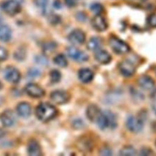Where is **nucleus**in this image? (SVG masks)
Returning a JSON list of instances; mask_svg holds the SVG:
<instances>
[{"mask_svg": "<svg viewBox=\"0 0 156 156\" xmlns=\"http://www.w3.org/2000/svg\"><path fill=\"white\" fill-rule=\"evenodd\" d=\"M35 113L40 120L43 122H47L51 120L56 116L57 110L52 105L44 102L41 103L37 106Z\"/></svg>", "mask_w": 156, "mask_h": 156, "instance_id": "1", "label": "nucleus"}, {"mask_svg": "<svg viewBox=\"0 0 156 156\" xmlns=\"http://www.w3.org/2000/svg\"><path fill=\"white\" fill-rule=\"evenodd\" d=\"M99 129L104 130L107 128L114 129L116 126V118L111 111L101 112L96 121Z\"/></svg>", "mask_w": 156, "mask_h": 156, "instance_id": "2", "label": "nucleus"}, {"mask_svg": "<svg viewBox=\"0 0 156 156\" xmlns=\"http://www.w3.org/2000/svg\"><path fill=\"white\" fill-rule=\"evenodd\" d=\"M109 45L113 51L118 54L127 53L130 50L129 46L126 42L115 36L110 38Z\"/></svg>", "mask_w": 156, "mask_h": 156, "instance_id": "3", "label": "nucleus"}, {"mask_svg": "<svg viewBox=\"0 0 156 156\" xmlns=\"http://www.w3.org/2000/svg\"><path fill=\"white\" fill-rule=\"evenodd\" d=\"M2 10L9 15L13 16L21 10V4L17 0H6L1 4Z\"/></svg>", "mask_w": 156, "mask_h": 156, "instance_id": "4", "label": "nucleus"}, {"mask_svg": "<svg viewBox=\"0 0 156 156\" xmlns=\"http://www.w3.org/2000/svg\"><path fill=\"white\" fill-rule=\"evenodd\" d=\"M66 51L68 56L76 62H83L88 59V56L86 53L74 46L68 47Z\"/></svg>", "mask_w": 156, "mask_h": 156, "instance_id": "5", "label": "nucleus"}, {"mask_svg": "<svg viewBox=\"0 0 156 156\" xmlns=\"http://www.w3.org/2000/svg\"><path fill=\"white\" fill-rule=\"evenodd\" d=\"M126 126L132 132L138 133L143 129V124L139 118L133 116H130L127 119Z\"/></svg>", "mask_w": 156, "mask_h": 156, "instance_id": "6", "label": "nucleus"}, {"mask_svg": "<svg viewBox=\"0 0 156 156\" xmlns=\"http://www.w3.org/2000/svg\"><path fill=\"white\" fill-rule=\"evenodd\" d=\"M4 75L5 79L12 83H17L20 79L19 71L13 66L7 67L4 71Z\"/></svg>", "mask_w": 156, "mask_h": 156, "instance_id": "7", "label": "nucleus"}, {"mask_svg": "<svg viewBox=\"0 0 156 156\" xmlns=\"http://www.w3.org/2000/svg\"><path fill=\"white\" fill-rule=\"evenodd\" d=\"M119 71L124 76L130 77L134 74L135 67L131 61L124 60L119 65Z\"/></svg>", "mask_w": 156, "mask_h": 156, "instance_id": "8", "label": "nucleus"}, {"mask_svg": "<svg viewBox=\"0 0 156 156\" xmlns=\"http://www.w3.org/2000/svg\"><path fill=\"white\" fill-rule=\"evenodd\" d=\"M25 91L29 96L35 98H41L44 94V90L39 85L35 83L27 84L25 87Z\"/></svg>", "mask_w": 156, "mask_h": 156, "instance_id": "9", "label": "nucleus"}, {"mask_svg": "<svg viewBox=\"0 0 156 156\" xmlns=\"http://www.w3.org/2000/svg\"><path fill=\"white\" fill-rule=\"evenodd\" d=\"M51 99L58 104H63L68 102L69 98L68 93L63 90H55L51 93Z\"/></svg>", "mask_w": 156, "mask_h": 156, "instance_id": "10", "label": "nucleus"}, {"mask_svg": "<svg viewBox=\"0 0 156 156\" xmlns=\"http://www.w3.org/2000/svg\"><path fill=\"white\" fill-rule=\"evenodd\" d=\"M85 40L84 32L80 29L73 30L68 35V40L73 44H81Z\"/></svg>", "mask_w": 156, "mask_h": 156, "instance_id": "11", "label": "nucleus"}, {"mask_svg": "<svg viewBox=\"0 0 156 156\" xmlns=\"http://www.w3.org/2000/svg\"><path fill=\"white\" fill-rule=\"evenodd\" d=\"M91 25L95 30L99 32L104 31L107 28V23L101 15H96L92 18Z\"/></svg>", "mask_w": 156, "mask_h": 156, "instance_id": "12", "label": "nucleus"}, {"mask_svg": "<svg viewBox=\"0 0 156 156\" xmlns=\"http://www.w3.org/2000/svg\"><path fill=\"white\" fill-rule=\"evenodd\" d=\"M0 120L4 126H11L15 121V114L11 110H5L1 113L0 116Z\"/></svg>", "mask_w": 156, "mask_h": 156, "instance_id": "13", "label": "nucleus"}, {"mask_svg": "<svg viewBox=\"0 0 156 156\" xmlns=\"http://www.w3.org/2000/svg\"><path fill=\"white\" fill-rule=\"evenodd\" d=\"M137 82L140 87L146 90L152 89L155 85L154 80L150 76L146 75H143L138 77Z\"/></svg>", "mask_w": 156, "mask_h": 156, "instance_id": "14", "label": "nucleus"}, {"mask_svg": "<svg viewBox=\"0 0 156 156\" xmlns=\"http://www.w3.org/2000/svg\"><path fill=\"white\" fill-rule=\"evenodd\" d=\"M93 76L94 74L92 71L87 68L80 69L78 73V77L79 79L83 83H88L91 82Z\"/></svg>", "mask_w": 156, "mask_h": 156, "instance_id": "15", "label": "nucleus"}, {"mask_svg": "<svg viewBox=\"0 0 156 156\" xmlns=\"http://www.w3.org/2000/svg\"><path fill=\"white\" fill-rule=\"evenodd\" d=\"M95 59L102 64H107L112 60L111 55L104 50H98L94 54Z\"/></svg>", "mask_w": 156, "mask_h": 156, "instance_id": "16", "label": "nucleus"}, {"mask_svg": "<svg viewBox=\"0 0 156 156\" xmlns=\"http://www.w3.org/2000/svg\"><path fill=\"white\" fill-rule=\"evenodd\" d=\"M101 111L97 105L94 104H91L88 107L87 109L86 115L90 121H96Z\"/></svg>", "mask_w": 156, "mask_h": 156, "instance_id": "17", "label": "nucleus"}, {"mask_svg": "<svg viewBox=\"0 0 156 156\" xmlns=\"http://www.w3.org/2000/svg\"><path fill=\"white\" fill-rule=\"evenodd\" d=\"M18 113L22 117L26 118L28 117L31 113L30 105L27 102H21L20 103L16 108Z\"/></svg>", "mask_w": 156, "mask_h": 156, "instance_id": "18", "label": "nucleus"}, {"mask_svg": "<svg viewBox=\"0 0 156 156\" xmlns=\"http://www.w3.org/2000/svg\"><path fill=\"white\" fill-rule=\"evenodd\" d=\"M12 37V30L7 25L0 26V40L7 42L10 40Z\"/></svg>", "mask_w": 156, "mask_h": 156, "instance_id": "19", "label": "nucleus"}, {"mask_svg": "<svg viewBox=\"0 0 156 156\" xmlns=\"http://www.w3.org/2000/svg\"><path fill=\"white\" fill-rule=\"evenodd\" d=\"M27 151L29 154L32 156H38L41 154L40 147L38 143L35 140H32L29 143Z\"/></svg>", "mask_w": 156, "mask_h": 156, "instance_id": "20", "label": "nucleus"}, {"mask_svg": "<svg viewBox=\"0 0 156 156\" xmlns=\"http://www.w3.org/2000/svg\"><path fill=\"white\" fill-rule=\"evenodd\" d=\"M102 44V40L98 37H91L87 43V48L90 51H95L99 49Z\"/></svg>", "mask_w": 156, "mask_h": 156, "instance_id": "21", "label": "nucleus"}, {"mask_svg": "<svg viewBox=\"0 0 156 156\" xmlns=\"http://www.w3.org/2000/svg\"><path fill=\"white\" fill-rule=\"evenodd\" d=\"M54 63L60 67H65L67 65V60L65 56L62 54L57 55L54 58Z\"/></svg>", "mask_w": 156, "mask_h": 156, "instance_id": "22", "label": "nucleus"}, {"mask_svg": "<svg viewBox=\"0 0 156 156\" xmlns=\"http://www.w3.org/2000/svg\"><path fill=\"white\" fill-rule=\"evenodd\" d=\"M119 154L121 155H135L136 151L132 146H126L121 150Z\"/></svg>", "mask_w": 156, "mask_h": 156, "instance_id": "23", "label": "nucleus"}, {"mask_svg": "<svg viewBox=\"0 0 156 156\" xmlns=\"http://www.w3.org/2000/svg\"><path fill=\"white\" fill-rule=\"evenodd\" d=\"M36 6L40 9L43 13H46L48 5V0H34Z\"/></svg>", "mask_w": 156, "mask_h": 156, "instance_id": "24", "label": "nucleus"}, {"mask_svg": "<svg viewBox=\"0 0 156 156\" xmlns=\"http://www.w3.org/2000/svg\"><path fill=\"white\" fill-rule=\"evenodd\" d=\"M90 10L94 14L100 15L104 10V7L101 4L98 2H95L91 5Z\"/></svg>", "mask_w": 156, "mask_h": 156, "instance_id": "25", "label": "nucleus"}, {"mask_svg": "<svg viewBox=\"0 0 156 156\" xmlns=\"http://www.w3.org/2000/svg\"><path fill=\"white\" fill-rule=\"evenodd\" d=\"M56 48V44L53 42H48L44 44L43 51L46 54H50Z\"/></svg>", "mask_w": 156, "mask_h": 156, "instance_id": "26", "label": "nucleus"}, {"mask_svg": "<svg viewBox=\"0 0 156 156\" xmlns=\"http://www.w3.org/2000/svg\"><path fill=\"white\" fill-rule=\"evenodd\" d=\"M50 77L52 82L57 83L59 82L61 79V74L58 70L54 69L50 73Z\"/></svg>", "mask_w": 156, "mask_h": 156, "instance_id": "27", "label": "nucleus"}, {"mask_svg": "<svg viewBox=\"0 0 156 156\" xmlns=\"http://www.w3.org/2000/svg\"><path fill=\"white\" fill-rule=\"evenodd\" d=\"M80 148L87 151V150H91V147H92L91 141H90L89 140L87 139H83L82 141L80 142Z\"/></svg>", "mask_w": 156, "mask_h": 156, "instance_id": "28", "label": "nucleus"}, {"mask_svg": "<svg viewBox=\"0 0 156 156\" xmlns=\"http://www.w3.org/2000/svg\"><path fill=\"white\" fill-rule=\"evenodd\" d=\"M49 20L50 21V23L52 24H57L59 21H60V18L58 16L55 15V14H52L51 15L49 18Z\"/></svg>", "mask_w": 156, "mask_h": 156, "instance_id": "29", "label": "nucleus"}, {"mask_svg": "<svg viewBox=\"0 0 156 156\" xmlns=\"http://www.w3.org/2000/svg\"><path fill=\"white\" fill-rule=\"evenodd\" d=\"M149 24L154 27H156V15H151L148 18Z\"/></svg>", "mask_w": 156, "mask_h": 156, "instance_id": "30", "label": "nucleus"}, {"mask_svg": "<svg viewBox=\"0 0 156 156\" xmlns=\"http://www.w3.org/2000/svg\"><path fill=\"white\" fill-rule=\"evenodd\" d=\"M15 57L16 58V59L18 60H22L25 57V52L24 51L20 49L18 51H16L15 54Z\"/></svg>", "mask_w": 156, "mask_h": 156, "instance_id": "31", "label": "nucleus"}, {"mask_svg": "<svg viewBox=\"0 0 156 156\" xmlns=\"http://www.w3.org/2000/svg\"><path fill=\"white\" fill-rule=\"evenodd\" d=\"M99 154L102 155H110L112 154V151L108 147H103L99 151Z\"/></svg>", "mask_w": 156, "mask_h": 156, "instance_id": "32", "label": "nucleus"}, {"mask_svg": "<svg viewBox=\"0 0 156 156\" xmlns=\"http://www.w3.org/2000/svg\"><path fill=\"white\" fill-rule=\"evenodd\" d=\"M7 57V52L2 47L0 46V60H5Z\"/></svg>", "mask_w": 156, "mask_h": 156, "instance_id": "33", "label": "nucleus"}, {"mask_svg": "<svg viewBox=\"0 0 156 156\" xmlns=\"http://www.w3.org/2000/svg\"><path fill=\"white\" fill-rule=\"evenodd\" d=\"M83 126V122L80 119H76L73 122V126L76 129L82 128Z\"/></svg>", "mask_w": 156, "mask_h": 156, "instance_id": "34", "label": "nucleus"}, {"mask_svg": "<svg viewBox=\"0 0 156 156\" xmlns=\"http://www.w3.org/2000/svg\"><path fill=\"white\" fill-rule=\"evenodd\" d=\"M29 74L32 77H35L40 74V71L36 68H33L29 71Z\"/></svg>", "mask_w": 156, "mask_h": 156, "instance_id": "35", "label": "nucleus"}, {"mask_svg": "<svg viewBox=\"0 0 156 156\" xmlns=\"http://www.w3.org/2000/svg\"><path fill=\"white\" fill-rule=\"evenodd\" d=\"M77 19L79 21H85V20L86 19V16L84 13H82V12H79L77 14Z\"/></svg>", "mask_w": 156, "mask_h": 156, "instance_id": "36", "label": "nucleus"}, {"mask_svg": "<svg viewBox=\"0 0 156 156\" xmlns=\"http://www.w3.org/2000/svg\"><path fill=\"white\" fill-rule=\"evenodd\" d=\"M65 2L68 7H72L76 5V1L74 0H65Z\"/></svg>", "mask_w": 156, "mask_h": 156, "instance_id": "37", "label": "nucleus"}, {"mask_svg": "<svg viewBox=\"0 0 156 156\" xmlns=\"http://www.w3.org/2000/svg\"><path fill=\"white\" fill-rule=\"evenodd\" d=\"M37 60H38V63L40 64H44L47 63V60L46 59H45L44 58L42 57H39L38 58H37Z\"/></svg>", "mask_w": 156, "mask_h": 156, "instance_id": "38", "label": "nucleus"}, {"mask_svg": "<svg viewBox=\"0 0 156 156\" xmlns=\"http://www.w3.org/2000/svg\"><path fill=\"white\" fill-rule=\"evenodd\" d=\"M151 98H152L154 100L156 101V89H155V90L153 91V92L152 93V94H151Z\"/></svg>", "mask_w": 156, "mask_h": 156, "instance_id": "39", "label": "nucleus"}, {"mask_svg": "<svg viewBox=\"0 0 156 156\" xmlns=\"http://www.w3.org/2000/svg\"><path fill=\"white\" fill-rule=\"evenodd\" d=\"M5 135V131H4L2 129L0 128V138L3 137Z\"/></svg>", "mask_w": 156, "mask_h": 156, "instance_id": "40", "label": "nucleus"}, {"mask_svg": "<svg viewBox=\"0 0 156 156\" xmlns=\"http://www.w3.org/2000/svg\"><path fill=\"white\" fill-rule=\"evenodd\" d=\"M1 87H2V85H1V82H0V88H1Z\"/></svg>", "mask_w": 156, "mask_h": 156, "instance_id": "41", "label": "nucleus"}, {"mask_svg": "<svg viewBox=\"0 0 156 156\" xmlns=\"http://www.w3.org/2000/svg\"><path fill=\"white\" fill-rule=\"evenodd\" d=\"M1 15H0V21H1Z\"/></svg>", "mask_w": 156, "mask_h": 156, "instance_id": "42", "label": "nucleus"}]
</instances>
